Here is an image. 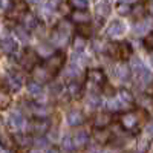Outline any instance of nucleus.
Returning a JSON list of instances; mask_svg holds the SVG:
<instances>
[{"label": "nucleus", "mask_w": 153, "mask_h": 153, "mask_svg": "<svg viewBox=\"0 0 153 153\" xmlns=\"http://www.w3.org/2000/svg\"><path fill=\"white\" fill-rule=\"evenodd\" d=\"M6 84H8V87L11 89L12 92H17L19 89L22 87V84H23L22 76L17 72H9L8 76H6Z\"/></svg>", "instance_id": "nucleus-6"}, {"label": "nucleus", "mask_w": 153, "mask_h": 153, "mask_svg": "<svg viewBox=\"0 0 153 153\" xmlns=\"http://www.w3.org/2000/svg\"><path fill=\"white\" fill-rule=\"evenodd\" d=\"M150 11H152V12H153V3H152V6H150Z\"/></svg>", "instance_id": "nucleus-43"}, {"label": "nucleus", "mask_w": 153, "mask_h": 153, "mask_svg": "<svg viewBox=\"0 0 153 153\" xmlns=\"http://www.w3.org/2000/svg\"><path fill=\"white\" fill-rule=\"evenodd\" d=\"M38 25V19L32 14V12H25L23 17H22V26L26 29V31H32L37 28Z\"/></svg>", "instance_id": "nucleus-8"}, {"label": "nucleus", "mask_w": 153, "mask_h": 153, "mask_svg": "<svg viewBox=\"0 0 153 153\" xmlns=\"http://www.w3.org/2000/svg\"><path fill=\"white\" fill-rule=\"evenodd\" d=\"M121 101L118 100V98H110L109 100V103H107V107L110 109V110H120L121 109Z\"/></svg>", "instance_id": "nucleus-29"}, {"label": "nucleus", "mask_w": 153, "mask_h": 153, "mask_svg": "<svg viewBox=\"0 0 153 153\" xmlns=\"http://www.w3.org/2000/svg\"><path fill=\"white\" fill-rule=\"evenodd\" d=\"M51 42L54 45H65L68 42V31L66 29H54L52 35H51Z\"/></svg>", "instance_id": "nucleus-15"}, {"label": "nucleus", "mask_w": 153, "mask_h": 153, "mask_svg": "<svg viewBox=\"0 0 153 153\" xmlns=\"http://www.w3.org/2000/svg\"><path fill=\"white\" fill-rule=\"evenodd\" d=\"M86 48V38L83 35H75L74 38V51L75 52H81Z\"/></svg>", "instance_id": "nucleus-25"}, {"label": "nucleus", "mask_w": 153, "mask_h": 153, "mask_svg": "<svg viewBox=\"0 0 153 153\" xmlns=\"http://www.w3.org/2000/svg\"><path fill=\"white\" fill-rule=\"evenodd\" d=\"M110 121H112V118H110V115H98V117L95 118V127L97 129H104L106 126H109L110 124Z\"/></svg>", "instance_id": "nucleus-22"}, {"label": "nucleus", "mask_w": 153, "mask_h": 153, "mask_svg": "<svg viewBox=\"0 0 153 153\" xmlns=\"http://www.w3.org/2000/svg\"><path fill=\"white\" fill-rule=\"evenodd\" d=\"M115 49H117V54L121 58H129L130 54H132V46L127 42H121L118 45H115Z\"/></svg>", "instance_id": "nucleus-17"}, {"label": "nucleus", "mask_w": 153, "mask_h": 153, "mask_svg": "<svg viewBox=\"0 0 153 153\" xmlns=\"http://www.w3.org/2000/svg\"><path fill=\"white\" fill-rule=\"evenodd\" d=\"M130 75H132V71L129 66L126 65H121L117 68V76L121 80V81H129L130 80Z\"/></svg>", "instance_id": "nucleus-21"}, {"label": "nucleus", "mask_w": 153, "mask_h": 153, "mask_svg": "<svg viewBox=\"0 0 153 153\" xmlns=\"http://www.w3.org/2000/svg\"><path fill=\"white\" fill-rule=\"evenodd\" d=\"M124 31H126L124 25H123L121 22H118V20H115V22H112V23L109 25L107 35H109V37H120L121 34H124Z\"/></svg>", "instance_id": "nucleus-13"}, {"label": "nucleus", "mask_w": 153, "mask_h": 153, "mask_svg": "<svg viewBox=\"0 0 153 153\" xmlns=\"http://www.w3.org/2000/svg\"><path fill=\"white\" fill-rule=\"evenodd\" d=\"M100 103H101V100H100L98 95H94L92 94L91 97H89V104H91V107H98Z\"/></svg>", "instance_id": "nucleus-31"}, {"label": "nucleus", "mask_w": 153, "mask_h": 153, "mask_svg": "<svg viewBox=\"0 0 153 153\" xmlns=\"http://www.w3.org/2000/svg\"><path fill=\"white\" fill-rule=\"evenodd\" d=\"M34 144H37L38 150H42V149H45V147H49V143H48V139H46V138H43V136L37 138L35 141H34Z\"/></svg>", "instance_id": "nucleus-30"}, {"label": "nucleus", "mask_w": 153, "mask_h": 153, "mask_svg": "<svg viewBox=\"0 0 153 153\" xmlns=\"http://www.w3.org/2000/svg\"><path fill=\"white\" fill-rule=\"evenodd\" d=\"M29 109L35 118H46L49 113V109L45 104H38V103H29Z\"/></svg>", "instance_id": "nucleus-12"}, {"label": "nucleus", "mask_w": 153, "mask_h": 153, "mask_svg": "<svg viewBox=\"0 0 153 153\" xmlns=\"http://www.w3.org/2000/svg\"><path fill=\"white\" fill-rule=\"evenodd\" d=\"M147 147H149V141H143V143H139V150H141L143 153L147 150Z\"/></svg>", "instance_id": "nucleus-39"}, {"label": "nucleus", "mask_w": 153, "mask_h": 153, "mask_svg": "<svg viewBox=\"0 0 153 153\" xmlns=\"http://www.w3.org/2000/svg\"><path fill=\"white\" fill-rule=\"evenodd\" d=\"M26 2H28V3H31V5H38V3L42 2V0H26Z\"/></svg>", "instance_id": "nucleus-40"}, {"label": "nucleus", "mask_w": 153, "mask_h": 153, "mask_svg": "<svg viewBox=\"0 0 153 153\" xmlns=\"http://www.w3.org/2000/svg\"><path fill=\"white\" fill-rule=\"evenodd\" d=\"M117 11H118V14H121V16H127V14L132 12V6L129 3H120Z\"/></svg>", "instance_id": "nucleus-28"}, {"label": "nucleus", "mask_w": 153, "mask_h": 153, "mask_svg": "<svg viewBox=\"0 0 153 153\" xmlns=\"http://www.w3.org/2000/svg\"><path fill=\"white\" fill-rule=\"evenodd\" d=\"M97 11H98V14H101V16H107L110 9H109V6H107V5H100Z\"/></svg>", "instance_id": "nucleus-36"}, {"label": "nucleus", "mask_w": 153, "mask_h": 153, "mask_svg": "<svg viewBox=\"0 0 153 153\" xmlns=\"http://www.w3.org/2000/svg\"><path fill=\"white\" fill-rule=\"evenodd\" d=\"M152 26V22L150 20H141L135 25V32L136 34H144L146 31H149Z\"/></svg>", "instance_id": "nucleus-24"}, {"label": "nucleus", "mask_w": 153, "mask_h": 153, "mask_svg": "<svg viewBox=\"0 0 153 153\" xmlns=\"http://www.w3.org/2000/svg\"><path fill=\"white\" fill-rule=\"evenodd\" d=\"M71 3L75 9H80V11H86L87 5H89L87 0H71Z\"/></svg>", "instance_id": "nucleus-27"}, {"label": "nucleus", "mask_w": 153, "mask_h": 153, "mask_svg": "<svg viewBox=\"0 0 153 153\" xmlns=\"http://www.w3.org/2000/svg\"><path fill=\"white\" fill-rule=\"evenodd\" d=\"M31 129L38 135H43L51 129V121L48 118H34L31 121Z\"/></svg>", "instance_id": "nucleus-3"}, {"label": "nucleus", "mask_w": 153, "mask_h": 153, "mask_svg": "<svg viewBox=\"0 0 153 153\" xmlns=\"http://www.w3.org/2000/svg\"><path fill=\"white\" fill-rule=\"evenodd\" d=\"M9 8V0H0V9H8Z\"/></svg>", "instance_id": "nucleus-38"}, {"label": "nucleus", "mask_w": 153, "mask_h": 153, "mask_svg": "<svg viewBox=\"0 0 153 153\" xmlns=\"http://www.w3.org/2000/svg\"><path fill=\"white\" fill-rule=\"evenodd\" d=\"M71 20L76 25H84V23H89L91 20V16H89L87 11H80V9H75L72 14H71Z\"/></svg>", "instance_id": "nucleus-11"}, {"label": "nucleus", "mask_w": 153, "mask_h": 153, "mask_svg": "<svg viewBox=\"0 0 153 153\" xmlns=\"http://www.w3.org/2000/svg\"><path fill=\"white\" fill-rule=\"evenodd\" d=\"M87 78L94 84H104L106 83V75L101 69H89L87 71Z\"/></svg>", "instance_id": "nucleus-9"}, {"label": "nucleus", "mask_w": 153, "mask_h": 153, "mask_svg": "<svg viewBox=\"0 0 153 153\" xmlns=\"http://www.w3.org/2000/svg\"><path fill=\"white\" fill-rule=\"evenodd\" d=\"M35 63H37L35 52H34V51H31V49H26V51H25V54L20 57V65L23 68H26V69H32V68L37 66Z\"/></svg>", "instance_id": "nucleus-4"}, {"label": "nucleus", "mask_w": 153, "mask_h": 153, "mask_svg": "<svg viewBox=\"0 0 153 153\" xmlns=\"http://www.w3.org/2000/svg\"><path fill=\"white\" fill-rule=\"evenodd\" d=\"M14 31H16L17 37L20 38L22 42H25V43H28V42H29V34H28V31L25 29L23 26H17V28H16Z\"/></svg>", "instance_id": "nucleus-26"}, {"label": "nucleus", "mask_w": 153, "mask_h": 153, "mask_svg": "<svg viewBox=\"0 0 153 153\" xmlns=\"http://www.w3.org/2000/svg\"><path fill=\"white\" fill-rule=\"evenodd\" d=\"M130 71L135 72V75L138 76V80L141 81L143 84H149V83L152 81V74H150V71L144 66V63L139 60V58H133V60H132V69H130Z\"/></svg>", "instance_id": "nucleus-2"}, {"label": "nucleus", "mask_w": 153, "mask_h": 153, "mask_svg": "<svg viewBox=\"0 0 153 153\" xmlns=\"http://www.w3.org/2000/svg\"><path fill=\"white\" fill-rule=\"evenodd\" d=\"M9 103V97L5 92H0V107H5Z\"/></svg>", "instance_id": "nucleus-34"}, {"label": "nucleus", "mask_w": 153, "mask_h": 153, "mask_svg": "<svg viewBox=\"0 0 153 153\" xmlns=\"http://www.w3.org/2000/svg\"><path fill=\"white\" fill-rule=\"evenodd\" d=\"M144 43H146V46H147L149 49H153V32H150V34L146 37Z\"/></svg>", "instance_id": "nucleus-35"}, {"label": "nucleus", "mask_w": 153, "mask_h": 153, "mask_svg": "<svg viewBox=\"0 0 153 153\" xmlns=\"http://www.w3.org/2000/svg\"><path fill=\"white\" fill-rule=\"evenodd\" d=\"M63 147H65V149H68V150H71L72 147H74V144H72V138L71 136H65V138H63Z\"/></svg>", "instance_id": "nucleus-33"}, {"label": "nucleus", "mask_w": 153, "mask_h": 153, "mask_svg": "<svg viewBox=\"0 0 153 153\" xmlns=\"http://www.w3.org/2000/svg\"><path fill=\"white\" fill-rule=\"evenodd\" d=\"M107 138H109V133H107L104 129H98V132H97V139H101V143H103V141H107Z\"/></svg>", "instance_id": "nucleus-32"}, {"label": "nucleus", "mask_w": 153, "mask_h": 153, "mask_svg": "<svg viewBox=\"0 0 153 153\" xmlns=\"http://www.w3.org/2000/svg\"><path fill=\"white\" fill-rule=\"evenodd\" d=\"M9 124L14 130H22L25 127V117L20 112H12L9 117Z\"/></svg>", "instance_id": "nucleus-10"}, {"label": "nucleus", "mask_w": 153, "mask_h": 153, "mask_svg": "<svg viewBox=\"0 0 153 153\" xmlns=\"http://www.w3.org/2000/svg\"><path fill=\"white\" fill-rule=\"evenodd\" d=\"M0 153H8V150L5 147H0Z\"/></svg>", "instance_id": "nucleus-42"}, {"label": "nucleus", "mask_w": 153, "mask_h": 153, "mask_svg": "<svg viewBox=\"0 0 153 153\" xmlns=\"http://www.w3.org/2000/svg\"><path fill=\"white\" fill-rule=\"evenodd\" d=\"M89 143V133L84 130H78L72 136V144L74 147H84Z\"/></svg>", "instance_id": "nucleus-14"}, {"label": "nucleus", "mask_w": 153, "mask_h": 153, "mask_svg": "<svg viewBox=\"0 0 153 153\" xmlns=\"http://www.w3.org/2000/svg\"><path fill=\"white\" fill-rule=\"evenodd\" d=\"M121 126L124 127L126 130H133L136 129V126H138V118H136V115L129 112V113H124L123 117H121Z\"/></svg>", "instance_id": "nucleus-7"}, {"label": "nucleus", "mask_w": 153, "mask_h": 153, "mask_svg": "<svg viewBox=\"0 0 153 153\" xmlns=\"http://www.w3.org/2000/svg\"><path fill=\"white\" fill-rule=\"evenodd\" d=\"M66 118H68L69 126H72V127L81 126V124L84 123V117H83V113H81L80 110H71V112L68 113Z\"/></svg>", "instance_id": "nucleus-16"}, {"label": "nucleus", "mask_w": 153, "mask_h": 153, "mask_svg": "<svg viewBox=\"0 0 153 153\" xmlns=\"http://www.w3.org/2000/svg\"><path fill=\"white\" fill-rule=\"evenodd\" d=\"M63 65H65V54L55 52L54 55H51L49 58H46L40 66L49 74V76H55L63 69Z\"/></svg>", "instance_id": "nucleus-1"}, {"label": "nucleus", "mask_w": 153, "mask_h": 153, "mask_svg": "<svg viewBox=\"0 0 153 153\" xmlns=\"http://www.w3.org/2000/svg\"><path fill=\"white\" fill-rule=\"evenodd\" d=\"M26 87H28L29 94L34 95V97H40V95L43 94V86H42V83H37V81H34V80L28 81V83H26Z\"/></svg>", "instance_id": "nucleus-19"}, {"label": "nucleus", "mask_w": 153, "mask_h": 153, "mask_svg": "<svg viewBox=\"0 0 153 153\" xmlns=\"http://www.w3.org/2000/svg\"><path fill=\"white\" fill-rule=\"evenodd\" d=\"M0 49L6 54H14L17 52L19 45L12 37H3V38H0Z\"/></svg>", "instance_id": "nucleus-5"}, {"label": "nucleus", "mask_w": 153, "mask_h": 153, "mask_svg": "<svg viewBox=\"0 0 153 153\" xmlns=\"http://www.w3.org/2000/svg\"><path fill=\"white\" fill-rule=\"evenodd\" d=\"M146 132H147V135H149V136H152V138H153V121L147 124V127H146Z\"/></svg>", "instance_id": "nucleus-37"}, {"label": "nucleus", "mask_w": 153, "mask_h": 153, "mask_svg": "<svg viewBox=\"0 0 153 153\" xmlns=\"http://www.w3.org/2000/svg\"><path fill=\"white\" fill-rule=\"evenodd\" d=\"M81 92H83V86L76 81V80H72V81L68 83V94H69L71 97L76 98V97L81 95Z\"/></svg>", "instance_id": "nucleus-18"}, {"label": "nucleus", "mask_w": 153, "mask_h": 153, "mask_svg": "<svg viewBox=\"0 0 153 153\" xmlns=\"http://www.w3.org/2000/svg\"><path fill=\"white\" fill-rule=\"evenodd\" d=\"M14 141L20 146V147H28L31 144H34L32 138L29 135H25V133H16L14 135Z\"/></svg>", "instance_id": "nucleus-20"}, {"label": "nucleus", "mask_w": 153, "mask_h": 153, "mask_svg": "<svg viewBox=\"0 0 153 153\" xmlns=\"http://www.w3.org/2000/svg\"><path fill=\"white\" fill-rule=\"evenodd\" d=\"M124 3H127V0H124Z\"/></svg>", "instance_id": "nucleus-44"}, {"label": "nucleus", "mask_w": 153, "mask_h": 153, "mask_svg": "<svg viewBox=\"0 0 153 153\" xmlns=\"http://www.w3.org/2000/svg\"><path fill=\"white\" fill-rule=\"evenodd\" d=\"M118 100L121 101V104H132L133 103V97L129 91H126V89H121L120 94H118Z\"/></svg>", "instance_id": "nucleus-23"}, {"label": "nucleus", "mask_w": 153, "mask_h": 153, "mask_svg": "<svg viewBox=\"0 0 153 153\" xmlns=\"http://www.w3.org/2000/svg\"><path fill=\"white\" fill-rule=\"evenodd\" d=\"M29 153H43L42 150H38V149H34V150H31Z\"/></svg>", "instance_id": "nucleus-41"}]
</instances>
